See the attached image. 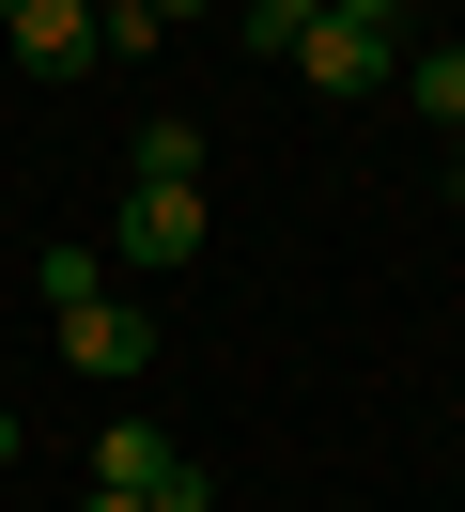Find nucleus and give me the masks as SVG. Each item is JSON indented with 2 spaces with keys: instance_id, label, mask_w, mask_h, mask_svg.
Masks as SVG:
<instances>
[{
  "instance_id": "1",
  "label": "nucleus",
  "mask_w": 465,
  "mask_h": 512,
  "mask_svg": "<svg viewBox=\"0 0 465 512\" xmlns=\"http://www.w3.org/2000/svg\"><path fill=\"white\" fill-rule=\"evenodd\" d=\"M93 497H140V512H217V481L186 466L155 419H109V435H93Z\"/></svg>"
},
{
  "instance_id": "2",
  "label": "nucleus",
  "mask_w": 465,
  "mask_h": 512,
  "mask_svg": "<svg viewBox=\"0 0 465 512\" xmlns=\"http://www.w3.org/2000/svg\"><path fill=\"white\" fill-rule=\"evenodd\" d=\"M295 78L357 109V94H388V78H403V47L372 32V16H310V32H295Z\"/></svg>"
},
{
  "instance_id": "3",
  "label": "nucleus",
  "mask_w": 465,
  "mask_h": 512,
  "mask_svg": "<svg viewBox=\"0 0 465 512\" xmlns=\"http://www.w3.org/2000/svg\"><path fill=\"white\" fill-rule=\"evenodd\" d=\"M0 47H16V78H93L109 63V47H93V0H16Z\"/></svg>"
},
{
  "instance_id": "4",
  "label": "nucleus",
  "mask_w": 465,
  "mask_h": 512,
  "mask_svg": "<svg viewBox=\"0 0 465 512\" xmlns=\"http://www.w3.org/2000/svg\"><path fill=\"white\" fill-rule=\"evenodd\" d=\"M62 357H78L93 388H140V373H155V326L124 311V295H93V311H62Z\"/></svg>"
},
{
  "instance_id": "5",
  "label": "nucleus",
  "mask_w": 465,
  "mask_h": 512,
  "mask_svg": "<svg viewBox=\"0 0 465 512\" xmlns=\"http://www.w3.org/2000/svg\"><path fill=\"white\" fill-rule=\"evenodd\" d=\"M202 249V187H140L124 171V264H186Z\"/></svg>"
},
{
  "instance_id": "6",
  "label": "nucleus",
  "mask_w": 465,
  "mask_h": 512,
  "mask_svg": "<svg viewBox=\"0 0 465 512\" xmlns=\"http://www.w3.org/2000/svg\"><path fill=\"white\" fill-rule=\"evenodd\" d=\"M202 156H217L202 125H140V140H124V171H140V187H202Z\"/></svg>"
},
{
  "instance_id": "7",
  "label": "nucleus",
  "mask_w": 465,
  "mask_h": 512,
  "mask_svg": "<svg viewBox=\"0 0 465 512\" xmlns=\"http://www.w3.org/2000/svg\"><path fill=\"white\" fill-rule=\"evenodd\" d=\"M403 109L419 125H465V47H403Z\"/></svg>"
},
{
  "instance_id": "8",
  "label": "nucleus",
  "mask_w": 465,
  "mask_h": 512,
  "mask_svg": "<svg viewBox=\"0 0 465 512\" xmlns=\"http://www.w3.org/2000/svg\"><path fill=\"white\" fill-rule=\"evenodd\" d=\"M31 295H47V326L93 311V295H109V249H47V264H31Z\"/></svg>"
},
{
  "instance_id": "9",
  "label": "nucleus",
  "mask_w": 465,
  "mask_h": 512,
  "mask_svg": "<svg viewBox=\"0 0 465 512\" xmlns=\"http://www.w3.org/2000/svg\"><path fill=\"white\" fill-rule=\"evenodd\" d=\"M310 16H326V0H248V47H264V63H295V32Z\"/></svg>"
},
{
  "instance_id": "10",
  "label": "nucleus",
  "mask_w": 465,
  "mask_h": 512,
  "mask_svg": "<svg viewBox=\"0 0 465 512\" xmlns=\"http://www.w3.org/2000/svg\"><path fill=\"white\" fill-rule=\"evenodd\" d=\"M140 16H155V32H186V16H217V0H140Z\"/></svg>"
},
{
  "instance_id": "11",
  "label": "nucleus",
  "mask_w": 465,
  "mask_h": 512,
  "mask_svg": "<svg viewBox=\"0 0 465 512\" xmlns=\"http://www.w3.org/2000/svg\"><path fill=\"white\" fill-rule=\"evenodd\" d=\"M326 16H372V32H388V16H403V0H326Z\"/></svg>"
},
{
  "instance_id": "12",
  "label": "nucleus",
  "mask_w": 465,
  "mask_h": 512,
  "mask_svg": "<svg viewBox=\"0 0 465 512\" xmlns=\"http://www.w3.org/2000/svg\"><path fill=\"white\" fill-rule=\"evenodd\" d=\"M0 466H16V404H0Z\"/></svg>"
},
{
  "instance_id": "13",
  "label": "nucleus",
  "mask_w": 465,
  "mask_h": 512,
  "mask_svg": "<svg viewBox=\"0 0 465 512\" xmlns=\"http://www.w3.org/2000/svg\"><path fill=\"white\" fill-rule=\"evenodd\" d=\"M93 512H140V497H93Z\"/></svg>"
},
{
  "instance_id": "14",
  "label": "nucleus",
  "mask_w": 465,
  "mask_h": 512,
  "mask_svg": "<svg viewBox=\"0 0 465 512\" xmlns=\"http://www.w3.org/2000/svg\"><path fill=\"white\" fill-rule=\"evenodd\" d=\"M450 171H465V125H450Z\"/></svg>"
},
{
  "instance_id": "15",
  "label": "nucleus",
  "mask_w": 465,
  "mask_h": 512,
  "mask_svg": "<svg viewBox=\"0 0 465 512\" xmlns=\"http://www.w3.org/2000/svg\"><path fill=\"white\" fill-rule=\"evenodd\" d=\"M0 16H16V0H0Z\"/></svg>"
}]
</instances>
